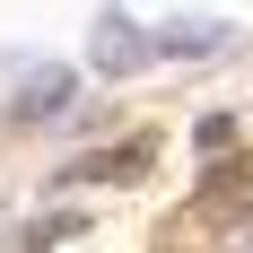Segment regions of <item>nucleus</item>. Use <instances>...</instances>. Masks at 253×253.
Wrapping results in <instances>:
<instances>
[{
    "instance_id": "3",
    "label": "nucleus",
    "mask_w": 253,
    "mask_h": 253,
    "mask_svg": "<svg viewBox=\"0 0 253 253\" xmlns=\"http://www.w3.org/2000/svg\"><path fill=\"white\" fill-rule=\"evenodd\" d=\"M218 44H227V18H175V26L149 35L157 61H192V52H218Z\"/></svg>"
},
{
    "instance_id": "2",
    "label": "nucleus",
    "mask_w": 253,
    "mask_h": 253,
    "mask_svg": "<svg viewBox=\"0 0 253 253\" xmlns=\"http://www.w3.org/2000/svg\"><path fill=\"white\" fill-rule=\"evenodd\" d=\"M149 157H157V140L87 149V157H70V166H61V183H140V175H149Z\"/></svg>"
},
{
    "instance_id": "1",
    "label": "nucleus",
    "mask_w": 253,
    "mask_h": 253,
    "mask_svg": "<svg viewBox=\"0 0 253 253\" xmlns=\"http://www.w3.org/2000/svg\"><path fill=\"white\" fill-rule=\"evenodd\" d=\"M87 61H96L105 79H131L140 61H157V52H149V35H140L123 9H105V18H96V35H87Z\"/></svg>"
},
{
    "instance_id": "6",
    "label": "nucleus",
    "mask_w": 253,
    "mask_h": 253,
    "mask_svg": "<svg viewBox=\"0 0 253 253\" xmlns=\"http://www.w3.org/2000/svg\"><path fill=\"white\" fill-rule=\"evenodd\" d=\"M192 140H201V149L218 157V149H227V140H236V123H227V114H201V131H192Z\"/></svg>"
},
{
    "instance_id": "5",
    "label": "nucleus",
    "mask_w": 253,
    "mask_h": 253,
    "mask_svg": "<svg viewBox=\"0 0 253 253\" xmlns=\"http://www.w3.org/2000/svg\"><path fill=\"white\" fill-rule=\"evenodd\" d=\"M61 236H87V218H79V210H52V218H35V227L18 236V253H44V245H61Z\"/></svg>"
},
{
    "instance_id": "7",
    "label": "nucleus",
    "mask_w": 253,
    "mask_h": 253,
    "mask_svg": "<svg viewBox=\"0 0 253 253\" xmlns=\"http://www.w3.org/2000/svg\"><path fill=\"white\" fill-rule=\"evenodd\" d=\"M236 253H253V227H245V245H236Z\"/></svg>"
},
{
    "instance_id": "4",
    "label": "nucleus",
    "mask_w": 253,
    "mask_h": 253,
    "mask_svg": "<svg viewBox=\"0 0 253 253\" xmlns=\"http://www.w3.org/2000/svg\"><path fill=\"white\" fill-rule=\"evenodd\" d=\"M61 105H70V70H26L18 96H9V114H18V123H52Z\"/></svg>"
}]
</instances>
